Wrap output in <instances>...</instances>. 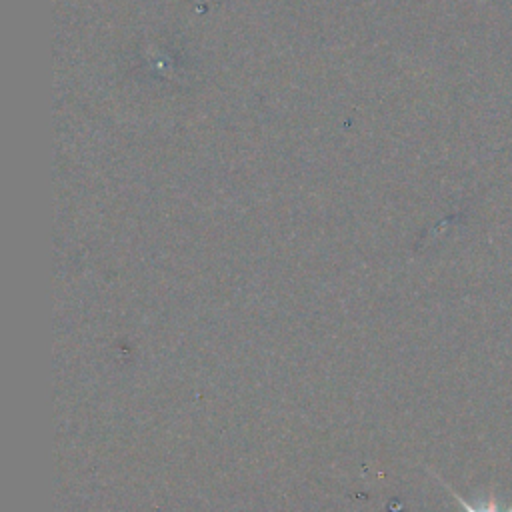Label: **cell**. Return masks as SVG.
<instances>
[{
  "label": "cell",
  "mask_w": 512,
  "mask_h": 512,
  "mask_svg": "<svg viewBox=\"0 0 512 512\" xmlns=\"http://www.w3.org/2000/svg\"><path fill=\"white\" fill-rule=\"evenodd\" d=\"M448 490L452 492V496L460 502V506H462V510L464 512H500L498 510V504H496V498L494 496H490L484 504H472V502H468V500H464L460 494H456L450 486H448ZM504 512H512V506L510 508H506Z\"/></svg>",
  "instance_id": "obj_1"
}]
</instances>
